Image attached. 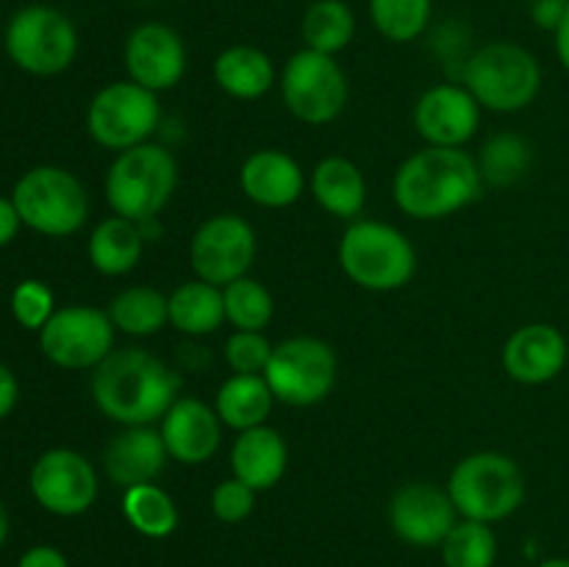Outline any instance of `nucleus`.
Returning <instances> with one entry per match:
<instances>
[{
	"label": "nucleus",
	"instance_id": "nucleus-1",
	"mask_svg": "<svg viewBox=\"0 0 569 567\" xmlns=\"http://www.w3.org/2000/svg\"><path fill=\"white\" fill-rule=\"evenodd\" d=\"M181 376L144 348H117L92 370V400L117 426H156L181 395Z\"/></svg>",
	"mask_w": 569,
	"mask_h": 567
},
{
	"label": "nucleus",
	"instance_id": "nucleus-2",
	"mask_svg": "<svg viewBox=\"0 0 569 567\" xmlns=\"http://www.w3.org/2000/svg\"><path fill=\"white\" fill-rule=\"evenodd\" d=\"M481 189L483 178L476 156L465 148L426 145L398 167L392 198L406 217L437 222L467 209Z\"/></svg>",
	"mask_w": 569,
	"mask_h": 567
},
{
	"label": "nucleus",
	"instance_id": "nucleus-3",
	"mask_svg": "<svg viewBox=\"0 0 569 567\" xmlns=\"http://www.w3.org/2000/svg\"><path fill=\"white\" fill-rule=\"evenodd\" d=\"M417 250L400 228L353 220L339 239V267L367 292H395L417 276Z\"/></svg>",
	"mask_w": 569,
	"mask_h": 567
},
{
	"label": "nucleus",
	"instance_id": "nucleus-4",
	"mask_svg": "<svg viewBox=\"0 0 569 567\" xmlns=\"http://www.w3.org/2000/svg\"><path fill=\"white\" fill-rule=\"evenodd\" d=\"M448 495L459 517L495 526L526 500V472L500 450H476L453 465Z\"/></svg>",
	"mask_w": 569,
	"mask_h": 567
},
{
	"label": "nucleus",
	"instance_id": "nucleus-5",
	"mask_svg": "<svg viewBox=\"0 0 569 567\" xmlns=\"http://www.w3.org/2000/svg\"><path fill=\"white\" fill-rule=\"evenodd\" d=\"M461 83L481 103L498 115L528 109L542 92V64L528 48L517 42H489L467 59Z\"/></svg>",
	"mask_w": 569,
	"mask_h": 567
},
{
	"label": "nucleus",
	"instance_id": "nucleus-6",
	"mask_svg": "<svg viewBox=\"0 0 569 567\" xmlns=\"http://www.w3.org/2000/svg\"><path fill=\"white\" fill-rule=\"evenodd\" d=\"M178 189V161L156 142L117 153L106 172V200L126 220L144 222L167 209Z\"/></svg>",
	"mask_w": 569,
	"mask_h": 567
},
{
	"label": "nucleus",
	"instance_id": "nucleus-7",
	"mask_svg": "<svg viewBox=\"0 0 569 567\" xmlns=\"http://www.w3.org/2000/svg\"><path fill=\"white\" fill-rule=\"evenodd\" d=\"M22 226L42 237H72L89 217V198L83 183L70 170L56 165L31 167L11 189Z\"/></svg>",
	"mask_w": 569,
	"mask_h": 567
},
{
	"label": "nucleus",
	"instance_id": "nucleus-8",
	"mask_svg": "<svg viewBox=\"0 0 569 567\" xmlns=\"http://www.w3.org/2000/svg\"><path fill=\"white\" fill-rule=\"evenodd\" d=\"M3 48L14 67L28 76H61L70 70L78 56L76 22L56 6H22L6 26Z\"/></svg>",
	"mask_w": 569,
	"mask_h": 567
},
{
	"label": "nucleus",
	"instance_id": "nucleus-9",
	"mask_svg": "<svg viewBox=\"0 0 569 567\" xmlns=\"http://www.w3.org/2000/svg\"><path fill=\"white\" fill-rule=\"evenodd\" d=\"M339 361L331 345L320 337L298 334L272 348L264 378L278 404L306 409L317 406L337 387Z\"/></svg>",
	"mask_w": 569,
	"mask_h": 567
},
{
	"label": "nucleus",
	"instance_id": "nucleus-10",
	"mask_svg": "<svg viewBox=\"0 0 569 567\" xmlns=\"http://www.w3.org/2000/svg\"><path fill=\"white\" fill-rule=\"evenodd\" d=\"M161 122L159 94L139 87L131 78L111 81L94 92L87 109V131L100 148L131 150L153 139Z\"/></svg>",
	"mask_w": 569,
	"mask_h": 567
},
{
	"label": "nucleus",
	"instance_id": "nucleus-11",
	"mask_svg": "<svg viewBox=\"0 0 569 567\" xmlns=\"http://www.w3.org/2000/svg\"><path fill=\"white\" fill-rule=\"evenodd\" d=\"M281 98L289 115L298 117L306 126H328L345 111L350 98V83L337 56L317 53V50H298L283 64Z\"/></svg>",
	"mask_w": 569,
	"mask_h": 567
},
{
	"label": "nucleus",
	"instance_id": "nucleus-12",
	"mask_svg": "<svg viewBox=\"0 0 569 567\" xmlns=\"http://www.w3.org/2000/svg\"><path fill=\"white\" fill-rule=\"evenodd\" d=\"M114 322L98 306H61L39 331V350L61 370H94L114 350Z\"/></svg>",
	"mask_w": 569,
	"mask_h": 567
},
{
	"label": "nucleus",
	"instance_id": "nucleus-13",
	"mask_svg": "<svg viewBox=\"0 0 569 567\" xmlns=\"http://www.w3.org/2000/svg\"><path fill=\"white\" fill-rule=\"evenodd\" d=\"M256 231L244 217L233 211L211 215L198 226L189 242V265H192L194 278L209 281L214 287L237 281L248 276L256 261Z\"/></svg>",
	"mask_w": 569,
	"mask_h": 567
},
{
	"label": "nucleus",
	"instance_id": "nucleus-14",
	"mask_svg": "<svg viewBox=\"0 0 569 567\" xmlns=\"http://www.w3.org/2000/svg\"><path fill=\"white\" fill-rule=\"evenodd\" d=\"M33 500L56 517H78L98 500V470L72 448H50L33 461L28 476Z\"/></svg>",
	"mask_w": 569,
	"mask_h": 567
},
{
	"label": "nucleus",
	"instance_id": "nucleus-15",
	"mask_svg": "<svg viewBox=\"0 0 569 567\" xmlns=\"http://www.w3.org/2000/svg\"><path fill=\"white\" fill-rule=\"evenodd\" d=\"M187 44L181 33L159 20L139 22L122 44V64L128 78L150 92H167L187 76Z\"/></svg>",
	"mask_w": 569,
	"mask_h": 567
},
{
	"label": "nucleus",
	"instance_id": "nucleus-16",
	"mask_svg": "<svg viewBox=\"0 0 569 567\" xmlns=\"http://www.w3.org/2000/svg\"><path fill=\"white\" fill-rule=\"evenodd\" d=\"M387 515L398 539L415 548H439L450 528L459 523L448 487H437L431 481L403 484L389 500Z\"/></svg>",
	"mask_w": 569,
	"mask_h": 567
},
{
	"label": "nucleus",
	"instance_id": "nucleus-17",
	"mask_svg": "<svg viewBox=\"0 0 569 567\" xmlns=\"http://www.w3.org/2000/svg\"><path fill=\"white\" fill-rule=\"evenodd\" d=\"M481 103L465 83H433L415 103V131L433 148H465L481 128Z\"/></svg>",
	"mask_w": 569,
	"mask_h": 567
},
{
	"label": "nucleus",
	"instance_id": "nucleus-18",
	"mask_svg": "<svg viewBox=\"0 0 569 567\" xmlns=\"http://www.w3.org/2000/svg\"><path fill=\"white\" fill-rule=\"evenodd\" d=\"M500 365L511 381L542 387L556 381L569 365V342L553 322H526L515 328L500 350Z\"/></svg>",
	"mask_w": 569,
	"mask_h": 567
},
{
	"label": "nucleus",
	"instance_id": "nucleus-19",
	"mask_svg": "<svg viewBox=\"0 0 569 567\" xmlns=\"http://www.w3.org/2000/svg\"><path fill=\"white\" fill-rule=\"evenodd\" d=\"M161 439L167 445V454L178 465H206L214 459L222 442V420L214 406L203 404L198 398H178L159 420Z\"/></svg>",
	"mask_w": 569,
	"mask_h": 567
},
{
	"label": "nucleus",
	"instance_id": "nucleus-20",
	"mask_svg": "<svg viewBox=\"0 0 569 567\" xmlns=\"http://www.w3.org/2000/svg\"><path fill=\"white\" fill-rule=\"evenodd\" d=\"M167 461L170 454L156 426H122L103 450V472L120 489L159 481Z\"/></svg>",
	"mask_w": 569,
	"mask_h": 567
},
{
	"label": "nucleus",
	"instance_id": "nucleus-21",
	"mask_svg": "<svg viewBox=\"0 0 569 567\" xmlns=\"http://www.w3.org/2000/svg\"><path fill=\"white\" fill-rule=\"evenodd\" d=\"M239 187L261 209H287L303 198L306 172L287 150L261 148L242 161Z\"/></svg>",
	"mask_w": 569,
	"mask_h": 567
},
{
	"label": "nucleus",
	"instance_id": "nucleus-22",
	"mask_svg": "<svg viewBox=\"0 0 569 567\" xmlns=\"http://www.w3.org/2000/svg\"><path fill=\"white\" fill-rule=\"evenodd\" d=\"M289 448L281 431L272 426H256L239 431L231 445V476L256 493L278 487L287 476Z\"/></svg>",
	"mask_w": 569,
	"mask_h": 567
},
{
	"label": "nucleus",
	"instance_id": "nucleus-23",
	"mask_svg": "<svg viewBox=\"0 0 569 567\" xmlns=\"http://www.w3.org/2000/svg\"><path fill=\"white\" fill-rule=\"evenodd\" d=\"M309 189L320 209L339 220L353 222L367 206L365 172L345 156H326L322 161H317L309 178Z\"/></svg>",
	"mask_w": 569,
	"mask_h": 567
},
{
	"label": "nucleus",
	"instance_id": "nucleus-24",
	"mask_svg": "<svg viewBox=\"0 0 569 567\" xmlns=\"http://www.w3.org/2000/svg\"><path fill=\"white\" fill-rule=\"evenodd\" d=\"M214 83L233 100H259L276 87L278 72L270 56L256 44H231L211 64Z\"/></svg>",
	"mask_w": 569,
	"mask_h": 567
},
{
	"label": "nucleus",
	"instance_id": "nucleus-25",
	"mask_svg": "<svg viewBox=\"0 0 569 567\" xmlns=\"http://www.w3.org/2000/svg\"><path fill=\"white\" fill-rule=\"evenodd\" d=\"M144 233L139 222L111 215L92 228L87 242L89 261L100 276L120 278L128 276L139 265L144 253Z\"/></svg>",
	"mask_w": 569,
	"mask_h": 567
},
{
	"label": "nucleus",
	"instance_id": "nucleus-26",
	"mask_svg": "<svg viewBox=\"0 0 569 567\" xmlns=\"http://www.w3.org/2000/svg\"><path fill=\"white\" fill-rule=\"evenodd\" d=\"M276 406L270 384L264 376H244V372H231L220 384L214 398V409L220 415L222 426L233 431H248V428L264 426Z\"/></svg>",
	"mask_w": 569,
	"mask_h": 567
},
{
	"label": "nucleus",
	"instance_id": "nucleus-27",
	"mask_svg": "<svg viewBox=\"0 0 569 567\" xmlns=\"http://www.w3.org/2000/svg\"><path fill=\"white\" fill-rule=\"evenodd\" d=\"M167 304H170V326L187 337H209L226 322L222 287L200 278L176 287V292L167 295Z\"/></svg>",
	"mask_w": 569,
	"mask_h": 567
},
{
	"label": "nucleus",
	"instance_id": "nucleus-28",
	"mask_svg": "<svg viewBox=\"0 0 569 567\" xmlns=\"http://www.w3.org/2000/svg\"><path fill=\"white\" fill-rule=\"evenodd\" d=\"M109 317L117 331L128 337H153L170 326V304L167 295L153 287H126L109 304Z\"/></svg>",
	"mask_w": 569,
	"mask_h": 567
},
{
	"label": "nucleus",
	"instance_id": "nucleus-29",
	"mask_svg": "<svg viewBox=\"0 0 569 567\" xmlns=\"http://www.w3.org/2000/svg\"><path fill=\"white\" fill-rule=\"evenodd\" d=\"M300 37L317 53H342L356 37L353 9L345 0H315L300 20Z\"/></svg>",
	"mask_w": 569,
	"mask_h": 567
},
{
	"label": "nucleus",
	"instance_id": "nucleus-30",
	"mask_svg": "<svg viewBox=\"0 0 569 567\" xmlns=\"http://www.w3.org/2000/svg\"><path fill=\"white\" fill-rule=\"evenodd\" d=\"M122 517L148 539H167L178 528L176 500L156 481L122 489Z\"/></svg>",
	"mask_w": 569,
	"mask_h": 567
},
{
	"label": "nucleus",
	"instance_id": "nucleus-31",
	"mask_svg": "<svg viewBox=\"0 0 569 567\" xmlns=\"http://www.w3.org/2000/svg\"><path fill=\"white\" fill-rule=\"evenodd\" d=\"M483 183L511 187L522 181L533 165V148L526 137L515 131H500L481 145L476 156Z\"/></svg>",
	"mask_w": 569,
	"mask_h": 567
},
{
	"label": "nucleus",
	"instance_id": "nucleus-32",
	"mask_svg": "<svg viewBox=\"0 0 569 567\" xmlns=\"http://www.w3.org/2000/svg\"><path fill=\"white\" fill-rule=\"evenodd\" d=\"M367 14L383 39L409 44L426 33L433 14V0H367Z\"/></svg>",
	"mask_w": 569,
	"mask_h": 567
},
{
	"label": "nucleus",
	"instance_id": "nucleus-33",
	"mask_svg": "<svg viewBox=\"0 0 569 567\" xmlns=\"http://www.w3.org/2000/svg\"><path fill=\"white\" fill-rule=\"evenodd\" d=\"M222 304H226V322H231L233 331H264L276 315L270 289L250 276L226 284Z\"/></svg>",
	"mask_w": 569,
	"mask_h": 567
},
{
	"label": "nucleus",
	"instance_id": "nucleus-34",
	"mask_svg": "<svg viewBox=\"0 0 569 567\" xmlns=\"http://www.w3.org/2000/svg\"><path fill=\"white\" fill-rule=\"evenodd\" d=\"M439 548L445 567H495L498 561V537L492 526L465 517H459Z\"/></svg>",
	"mask_w": 569,
	"mask_h": 567
},
{
	"label": "nucleus",
	"instance_id": "nucleus-35",
	"mask_svg": "<svg viewBox=\"0 0 569 567\" xmlns=\"http://www.w3.org/2000/svg\"><path fill=\"white\" fill-rule=\"evenodd\" d=\"M9 309L17 326L39 334L44 328V322L56 315L53 289L44 281H39V278H26V281H20L11 289Z\"/></svg>",
	"mask_w": 569,
	"mask_h": 567
},
{
	"label": "nucleus",
	"instance_id": "nucleus-36",
	"mask_svg": "<svg viewBox=\"0 0 569 567\" xmlns=\"http://www.w3.org/2000/svg\"><path fill=\"white\" fill-rule=\"evenodd\" d=\"M276 345L264 337V331H233L226 339V361L231 372L244 376H264Z\"/></svg>",
	"mask_w": 569,
	"mask_h": 567
},
{
	"label": "nucleus",
	"instance_id": "nucleus-37",
	"mask_svg": "<svg viewBox=\"0 0 569 567\" xmlns=\"http://www.w3.org/2000/svg\"><path fill=\"white\" fill-rule=\"evenodd\" d=\"M256 495L259 493L239 481V478H226V481L211 489V515L222 523H231V526L248 520L256 509Z\"/></svg>",
	"mask_w": 569,
	"mask_h": 567
},
{
	"label": "nucleus",
	"instance_id": "nucleus-38",
	"mask_svg": "<svg viewBox=\"0 0 569 567\" xmlns=\"http://www.w3.org/2000/svg\"><path fill=\"white\" fill-rule=\"evenodd\" d=\"M569 0H531V20L537 22L539 28L553 33L556 26L561 22L565 17Z\"/></svg>",
	"mask_w": 569,
	"mask_h": 567
},
{
	"label": "nucleus",
	"instance_id": "nucleus-39",
	"mask_svg": "<svg viewBox=\"0 0 569 567\" xmlns=\"http://www.w3.org/2000/svg\"><path fill=\"white\" fill-rule=\"evenodd\" d=\"M17 567H70L67 556L53 545H33L20 556Z\"/></svg>",
	"mask_w": 569,
	"mask_h": 567
},
{
	"label": "nucleus",
	"instance_id": "nucleus-40",
	"mask_svg": "<svg viewBox=\"0 0 569 567\" xmlns=\"http://www.w3.org/2000/svg\"><path fill=\"white\" fill-rule=\"evenodd\" d=\"M17 400H20V384H17V376L11 372V367H6L0 361V422L14 411Z\"/></svg>",
	"mask_w": 569,
	"mask_h": 567
},
{
	"label": "nucleus",
	"instance_id": "nucleus-41",
	"mask_svg": "<svg viewBox=\"0 0 569 567\" xmlns=\"http://www.w3.org/2000/svg\"><path fill=\"white\" fill-rule=\"evenodd\" d=\"M20 228H22V220H20V215H17L14 200L0 195V248H6V245L14 242L17 233H20Z\"/></svg>",
	"mask_w": 569,
	"mask_h": 567
},
{
	"label": "nucleus",
	"instance_id": "nucleus-42",
	"mask_svg": "<svg viewBox=\"0 0 569 567\" xmlns=\"http://www.w3.org/2000/svg\"><path fill=\"white\" fill-rule=\"evenodd\" d=\"M553 48H556V59H559V64L569 72V6L553 31Z\"/></svg>",
	"mask_w": 569,
	"mask_h": 567
},
{
	"label": "nucleus",
	"instance_id": "nucleus-43",
	"mask_svg": "<svg viewBox=\"0 0 569 567\" xmlns=\"http://www.w3.org/2000/svg\"><path fill=\"white\" fill-rule=\"evenodd\" d=\"M9 528H11V517H9V509H6L3 498H0V548L6 545V539H9Z\"/></svg>",
	"mask_w": 569,
	"mask_h": 567
},
{
	"label": "nucleus",
	"instance_id": "nucleus-44",
	"mask_svg": "<svg viewBox=\"0 0 569 567\" xmlns=\"http://www.w3.org/2000/svg\"><path fill=\"white\" fill-rule=\"evenodd\" d=\"M537 567H569V556H553V559L539 561Z\"/></svg>",
	"mask_w": 569,
	"mask_h": 567
}]
</instances>
